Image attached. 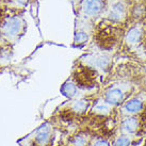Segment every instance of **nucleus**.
<instances>
[{"label": "nucleus", "mask_w": 146, "mask_h": 146, "mask_svg": "<svg viewBox=\"0 0 146 146\" xmlns=\"http://www.w3.org/2000/svg\"><path fill=\"white\" fill-rule=\"evenodd\" d=\"M88 40V33L84 32V31H79V32L76 33V36H75V42L77 44H82L86 42Z\"/></svg>", "instance_id": "obj_12"}, {"label": "nucleus", "mask_w": 146, "mask_h": 146, "mask_svg": "<svg viewBox=\"0 0 146 146\" xmlns=\"http://www.w3.org/2000/svg\"><path fill=\"white\" fill-rule=\"evenodd\" d=\"M124 15H125V8H124L123 3H121V2H115L112 5L111 10H110L109 17L112 21H118L124 17Z\"/></svg>", "instance_id": "obj_4"}, {"label": "nucleus", "mask_w": 146, "mask_h": 146, "mask_svg": "<svg viewBox=\"0 0 146 146\" xmlns=\"http://www.w3.org/2000/svg\"><path fill=\"white\" fill-rule=\"evenodd\" d=\"M88 109V102L84 100H78L73 105V110L78 113H83Z\"/></svg>", "instance_id": "obj_11"}, {"label": "nucleus", "mask_w": 146, "mask_h": 146, "mask_svg": "<svg viewBox=\"0 0 146 146\" xmlns=\"http://www.w3.org/2000/svg\"><path fill=\"white\" fill-rule=\"evenodd\" d=\"M17 3H19L21 5H25V4H27L28 2V0H16Z\"/></svg>", "instance_id": "obj_17"}, {"label": "nucleus", "mask_w": 146, "mask_h": 146, "mask_svg": "<svg viewBox=\"0 0 146 146\" xmlns=\"http://www.w3.org/2000/svg\"><path fill=\"white\" fill-rule=\"evenodd\" d=\"M94 111L96 112V113H99V114H107L109 113V107L105 104H99V105L95 106L94 107Z\"/></svg>", "instance_id": "obj_13"}, {"label": "nucleus", "mask_w": 146, "mask_h": 146, "mask_svg": "<svg viewBox=\"0 0 146 146\" xmlns=\"http://www.w3.org/2000/svg\"><path fill=\"white\" fill-rule=\"evenodd\" d=\"M94 146H110V144L106 140H98V141L95 142Z\"/></svg>", "instance_id": "obj_16"}, {"label": "nucleus", "mask_w": 146, "mask_h": 146, "mask_svg": "<svg viewBox=\"0 0 146 146\" xmlns=\"http://www.w3.org/2000/svg\"><path fill=\"white\" fill-rule=\"evenodd\" d=\"M49 135H50V128L48 125L43 126L41 129L37 131V134L35 137V141L38 145H44L48 142Z\"/></svg>", "instance_id": "obj_5"}, {"label": "nucleus", "mask_w": 146, "mask_h": 146, "mask_svg": "<svg viewBox=\"0 0 146 146\" xmlns=\"http://www.w3.org/2000/svg\"><path fill=\"white\" fill-rule=\"evenodd\" d=\"M104 9L102 0H83L82 11L89 16H96L100 14Z\"/></svg>", "instance_id": "obj_2"}, {"label": "nucleus", "mask_w": 146, "mask_h": 146, "mask_svg": "<svg viewBox=\"0 0 146 146\" xmlns=\"http://www.w3.org/2000/svg\"><path fill=\"white\" fill-rule=\"evenodd\" d=\"M21 28V21L17 17H11L4 21L1 28V32L8 37L15 36Z\"/></svg>", "instance_id": "obj_1"}, {"label": "nucleus", "mask_w": 146, "mask_h": 146, "mask_svg": "<svg viewBox=\"0 0 146 146\" xmlns=\"http://www.w3.org/2000/svg\"><path fill=\"white\" fill-rule=\"evenodd\" d=\"M130 145V139L128 137H121L116 139V141L114 142L113 146H129Z\"/></svg>", "instance_id": "obj_14"}, {"label": "nucleus", "mask_w": 146, "mask_h": 146, "mask_svg": "<svg viewBox=\"0 0 146 146\" xmlns=\"http://www.w3.org/2000/svg\"><path fill=\"white\" fill-rule=\"evenodd\" d=\"M141 38V31L138 28H132L131 30H129V32L127 33V36H126V41L127 43L130 45L137 44Z\"/></svg>", "instance_id": "obj_8"}, {"label": "nucleus", "mask_w": 146, "mask_h": 146, "mask_svg": "<svg viewBox=\"0 0 146 146\" xmlns=\"http://www.w3.org/2000/svg\"><path fill=\"white\" fill-rule=\"evenodd\" d=\"M123 130L126 131L127 133H134L138 129L139 122L135 117H129L126 118L123 122Z\"/></svg>", "instance_id": "obj_7"}, {"label": "nucleus", "mask_w": 146, "mask_h": 146, "mask_svg": "<svg viewBox=\"0 0 146 146\" xmlns=\"http://www.w3.org/2000/svg\"><path fill=\"white\" fill-rule=\"evenodd\" d=\"M89 63L96 68H106L109 65V59L106 57H93L92 60H89Z\"/></svg>", "instance_id": "obj_9"}, {"label": "nucleus", "mask_w": 146, "mask_h": 146, "mask_svg": "<svg viewBox=\"0 0 146 146\" xmlns=\"http://www.w3.org/2000/svg\"><path fill=\"white\" fill-rule=\"evenodd\" d=\"M123 98H124V93H123V91L119 88L110 89L106 93V102H108L109 105H118L123 100Z\"/></svg>", "instance_id": "obj_3"}, {"label": "nucleus", "mask_w": 146, "mask_h": 146, "mask_svg": "<svg viewBox=\"0 0 146 146\" xmlns=\"http://www.w3.org/2000/svg\"><path fill=\"white\" fill-rule=\"evenodd\" d=\"M62 92L68 97H74L77 93V86L72 82H66L62 88Z\"/></svg>", "instance_id": "obj_10"}, {"label": "nucleus", "mask_w": 146, "mask_h": 146, "mask_svg": "<svg viewBox=\"0 0 146 146\" xmlns=\"http://www.w3.org/2000/svg\"><path fill=\"white\" fill-rule=\"evenodd\" d=\"M124 108L128 113H137L143 109V102L138 98H134V99H131L126 102Z\"/></svg>", "instance_id": "obj_6"}, {"label": "nucleus", "mask_w": 146, "mask_h": 146, "mask_svg": "<svg viewBox=\"0 0 146 146\" xmlns=\"http://www.w3.org/2000/svg\"><path fill=\"white\" fill-rule=\"evenodd\" d=\"M86 140L83 137H77L74 141V146H85Z\"/></svg>", "instance_id": "obj_15"}]
</instances>
